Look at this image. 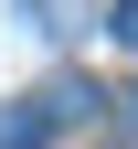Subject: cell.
Returning <instances> with one entry per match:
<instances>
[{
  "instance_id": "obj_1",
  "label": "cell",
  "mask_w": 138,
  "mask_h": 149,
  "mask_svg": "<svg viewBox=\"0 0 138 149\" xmlns=\"http://www.w3.org/2000/svg\"><path fill=\"white\" fill-rule=\"evenodd\" d=\"M0 149H53V117L43 107H0Z\"/></svg>"
},
{
  "instance_id": "obj_2",
  "label": "cell",
  "mask_w": 138,
  "mask_h": 149,
  "mask_svg": "<svg viewBox=\"0 0 138 149\" xmlns=\"http://www.w3.org/2000/svg\"><path fill=\"white\" fill-rule=\"evenodd\" d=\"M106 32H117L128 53H138V0H117V22H106Z\"/></svg>"
},
{
  "instance_id": "obj_3",
  "label": "cell",
  "mask_w": 138,
  "mask_h": 149,
  "mask_svg": "<svg viewBox=\"0 0 138 149\" xmlns=\"http://www.w3.org/2000/svg\"><path fill=\"white\" fill-rule=\"evenodd\" d=\"M117 107H128V149H138V96H117Z\"/></svg>"
}]
</instances>
